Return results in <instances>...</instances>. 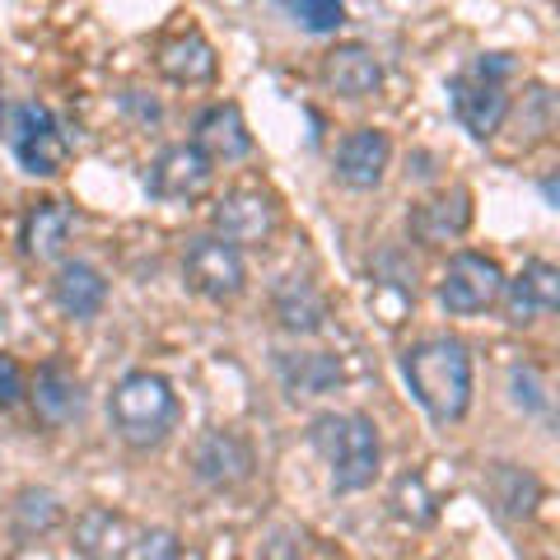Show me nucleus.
<instances>
[{
  "label": "nucleus",
  "mask_w": 560,
  "mask_h": 560,
  "mask_svg": "<svg viewBox=\"0 0 560 560\" xmlns=\"http://www.w3.org/2000/svg\"><path fill=\"white\" fill-rule=\"evenodd\" d=\"M401 378L430 420L453 425L471 407V355L458 337H425L401 350Z\"/></svg>",
  "instance_id": "f257e3e1"
},
{
  "label": "nucleus",
  "mask_w": 560,
  "mask_h": 560,
  "mask_svg": "<svg viewBox=\"0 0 560 560\" xmlns=\"http://www.w3.org/2000/svg\"><path fill=\"white\" fill-rule=\"evenodd\" d=\"M308 444L318 448V458L327 463V477H331V486H337L341 495L374 486L383 444H378V430H374L370 416H360V411H323L308 425Z\"/></svg>",
  "instance_id": "f03ea898"
},
{
  "label": "nucleus",
  "mask_w": 560,
  "mask_h": 560,
  "mask_svg": "<svg viewBox=\"0 0 560 560\" xmlns=\"http://www.w3.org/2000/svg\"><path fill=\"white\" fill-rule=\"evenodd\" d=\"M108 420L121 444L131 448H160L173 425H178V393L164 374L136 370L113 388L108 397Z\"/></svg>",
  "instance_id": "7ed1b4c3"
},
{
  "label": "nucleus",
  "mask_w": 560,
  "mask_h": 560,
  "mask_svg": "<svg viewBox=\"0 0 560 560\" xmlns=\"http://www.w3.org/2000/svg\"><path fill=\"white\" fill-rule=\"evenodd\" d=\"M510 75H514L510 51H486V57L471 61V70L448 80V108L471 140H490L504 127V117H510L504 84H510Z\"/></svg>",
  "instance_id": "20e7f679"
},
{
  "label": "nucleus",
  "mask_w": 560,
  "mask_h": 560,
  "mask_svg": "<svg viewBox=\"0 0 560 560\" xmlns=\"http://www.w3.org/2000/svg\"><path fill=\"white\" fill-rule=\"evenodd\" d=\"M10 154L33 178H57L66 168V136L61 121L43 103H14L10 108Z\"/></svg>",
  "instance_id": "39448f33"
},
{
  "label": "nucleus",
  "mask_w": 560,
  "mask_h": 560,
  "mask_svg": "<svg viewBox=\"0 0 560 560\" xmlns=\"http://www.w3.org/2000/svg\"><path fill=\"white\" fill-rule=\"evenodd\" d=\"M183 276H187V285L197 290L201 300H210V304L238 300L243 285H248V267H243V253L234 248V243L215 238V234L187 243Z\"/></svg>",
  "instance_id": "423d86ee"
},
{
  "label": "nucleus",
  "mask_w": 560,
  "mask_h": 560,
  "mask_svg": "<svg viewBox=\"0 0 560 560\" xmlns=\"http://www.w3.org/2000/svg\"><path fill=\"white\" fill-rule=\"evenodd\" d=\"M504 290V271L495 257L486 253H453L444 280H440V304L453 313V318H477L490 304L500 300Z\"/></svg>",
  "instance_id": "0eeeda50"
},
{
  "label": "nucleus",
  "mask_w": 560,
  "mask_h": 560,
  "mask_svg": "<svg viewBox=\"0 0 560 560\" xmlns=\"http://www.w3.org/2000/svg\"><path fill=\"white\" fill-rule=\"evenodd\" d=\"M191 477L206 490H234L253 477V444L238 430H206L191 444Z\"/></svg>",
  "instance_id": "6e6552de"
},
{
  "label": "nucleus",
  "mask_w": 560,
  "mask_h": 560,
  "mask_svg": "<svg viewBox=\"0 0 560 560\" xmlns=\"http://www.w3.org/2000/svg\"><path fill=\"white\" fill-rule=\"evenodd\" d=\"M276 201L267 191H253V187H238V191H224L210 210V224H215V238L234 243V248H248V243H267L276 234Z\"/></svg>",
  "instance_id": "1a4fd4ad"
},
{
  "label": "nucleus",
  "mask_w": 560,
  "mask_h": 560,
  "mask_svg": "<svg viewBox=\"0 0 560 560\" xmlns=\"http://www.w3.org/2000/svg\"><path fill=\"white\" fill-rule=\"evenodd\" d=\"M500 300H504V318L514 327H533L537 318H551L560 308V271L547 257L523 261V271L514 280H504Z\"/></svg>",
  "instance_id": "9d476101"
},
{
  "label": "nucleus",
  "mask_w": 560,
  "mask_h": 560,
  "mask_svg": "<svg viewBox=\"0 0 560 560\" xmlns=\"http://www.w3.org/2000/svg\"><path fill=\"white\" fill-rule=\"evenodd\" d=\"M331 164H337V178L355 191H374L383 178H388V164H393V140L383 136L378 127H355L341 136L337 154H331Z\"/></svg>",
  "instance_id": "9b49d317"
},
{
  "label": "nucleus",
  "mask_w": 560,
  "mask_h": 560,
  "mask_svg": "<svg viewBox=\"0 0 560 560\" xmlns=\"http://www.w3.org/2000/svg\"><path fill=\"white\" fill-rule=\"evenodd\" d=\"M206 183H210V160L197 145H168L145 173L150 197H160V201H187L197 191H206Z\"/></svg>",
  "instance_id": "f8f14e48"
},
{
  "label": "nucleus",
  "mask_w": 560,
  "mask_h": 560,
  "mask_svg": "<svg viewBox=\"0 0 560 560\" xmlns=\"http://www.w3.org/2000/svg\"><path fill=\"white\" fill-rule=\"evenodd\" d=\"M323 84L337 98H370L383 84V61L364 43H337L323 57Z\"/></svg>",
  "instance_id": "ddd939ff"
},
{
  "label": "nucleus",
  "mask_w": 560,
  "mask_h": 560,
  "mask_svg": "<svg viewBox=\"0 0 560 560\" xmlns=\"http://www.w3.org/2000/svg\"><path fill=\"white\" fill-rule=\"evenodd\" d=\"M210 164L224 160V164H234V160H248L253 154V131H248V121H243L238 113V103H210V108L197 117V140H191Z\"/></svg>",
  "instance_id": "4468645a"
},
{
  "label": "nucleus",
  "mask_w": 560,
  "mask_h": 560,
  "mask_svg": "<svg viewBox=\"0 0 560 560\" xmlns=\"http://www.w3.org/2000/svg\"><path fill=\"white\" fill-rule=\"evenodd\" d=\"M407 224H411V238L425 243V248L458 238L467 224H471V191L467 187H453V191H444V197L420 201L411 215H407Z\"/></svg>",
  "instance_id": "2eb2a0df"
},
{
  "label": "nucleus",
  "mask_w": 560,
  "mask_h": 560,
  "mask_svg": "<svg viewBox=\"0 0 560 560\" xmlns=\"http://www.w3.org/2000/svg\"><path fill=\"white\" fill-rule=\"evenodd\" d=\"M51 300H57L66 318L90 323L103 313V304H108V280H103V271L90 267V261H66L57 280H51Z\"/></svg>",
  "instance_id": "dca6fc26"
},
{
  "label": "nucleus",
  "mask_w": 560,
  "mask_h": 560,
  "mask_svg": "<svg viewBox=\"0 0 560 560\" xmlns=\"http://www.w3.org/2000/svg\"><path fill=\"white\" fill-rule=\"evenodd\" d=\"M33 411H38L43 425H70V420L80 416L84 407V388H80V378L66 370V364H43L38 378H33Z\"/></svg>",
  "instance_id": "f3484780"
},
{
  "label": "nucleus",
  "mask_w": 560,
  "mask_h": 560,
  "mask_svg": "<svg viewBox=\"0 0 560 560\" xmlns=\"http://www.w3.org/2000/svg\"><path fill=\"white\" fill-rule=\"evenodd\" d=\"M486 495L500 510V518H533L541 504V481L518 463H490L486 467Z\"/></svg>",
  "instance_id": "a211bd4d"
},
{
  "label": "nucleus",
  "mask_w": 560,
  "mask_h": 560,
  "mask_svg": "<svg viewBox=\"0 0 560 560\" xmlns=\"http://www.w3.org/2000/svg\"><path fill=\"white\" fill-rule=\"evenodd\" d=\"M131 528L113 510H84L75 518V551L84 560H127Z\"/></svg>",
  "instance_id": "6ab92c4d"
},
{
  "label": "nucleus",
  "mask_w": 560,
  "mask_h": 560,
  "mask_svg": "<svg viewBox=\"0 0 560 560\" xmlns=\"http://www.w3.org/2000/svg\"><path fill=\"white\" fill-rule=\"evenodd\" d=\"M276 318L294 337H313V331L327 327V300L318 294V285L304 276H290L285 285L276 290Z\"/></svg>",
  "instance_id": "aec40b11"
},
{
  "label": "nucleus",
  "mask_w": 560,
  "mask_h": 560,
  "mask_svg": "<svg viewBox=\"0 0 560 560\" xmlns=\"http://www.w3.org/2000/svg\"><path fill=\"white\" fill-rule=\"evenodd\" d=\"M215 47H210L197 28L191 33H178V38H168L160 47V70L173 80V84H206L215 80Z\"/></svg>",
  "instance_id": "412c9836"
},
{
  "label": "nucleus",
  "mask_w": 560,
  "mask_h": 560,
  "mask_svg": "<svg viewBox=\"0 0 560 560\" xmlns=\"http://www.w3.org/2000/svg\"><path fill=\"white\" fill-rule=\"evenodd\" d=\"M280 378L294 397H323L341 383V360L327 355V350H300V355H280L276 360Z\"/></svg>",
  "instance_id": "4be33fe9"
},
{
  "label": "nucleus",
  "mask_w": 560,
  "mask_h": 560,
  "mask_svg": "<svg viewBox=\"0 0 560 560\" xmlns=\"http://www.w3.org/2000/svg\"><path fill=\"white\" fill-rule=\"evenodd\" d=\"M70 210L61 201H38L24 215V230H20V243H24V253L28 257H38V261H51V257H61L66 248V238H70Z\"/></svg>",
  "instance_id": "5701e85b"
},
{
  "label": "nucleus",
  "mask_w": 560,
  "mask_h": 560,
  "mask_svg": "<svg viewBox=\"0 0 560 560\" xmlns=\"http://www.w3.org/2000/svg\"><path fill=\"white\" fill-rule=\"evenodd\" d=\"M61 518H66V510L47 486H24L20 500H14V537L20 541H38L47 533H57Z\"/></svg>",
  "instance_id": "b1692460"
},
{
  "label": "nucleus",
  "mask_w": 560,
  "mask_h": 560,
  "mask_svg": "<svg viewBox=\"0 0 560 560\" xmlns=\"http://www.w3.org/2000/svg\"><path fill=\"white\" fill-rule=\"evenodd\" d=\"M300 28L308 33H337L346 24V5L341 0H276Z\"/></svg>",
  "instance_id": "393cba45"
},
{
  "label": "nucleus",
  "mask_w": 560,
  "mask_h": 560,
  "mask_svg": "<svg viewBox=\"0 0 560 560\" xmlns=\"http://www.w3.org/2000/svg\"><path fill=\"white\" fill-rule=\"evenodd\" d=\"M510 397H514V407H523V411H533V416H541L547 411V383H541V374L533 370V364H523V370H514L510 374Z\"/></svg>",
  "instance_id": "a878e982"
},
{
  "label": "nucleus",
  "mask_w": 560,
  "mask_h": 560,
  "mask_svg": "<svg viewBox=\"0 0 560 560\" xmlns=\"http://www.w3.org/2000/svg\"><path fill=\"white\" fill-rule=\"evenodd\" d=\"M183 547H178V533H168V528H150V533H140L131 547H127V560H178Z\"/></svg>",
  "instance_id": "bb28decb"
},
{
  "label": "nucleus",
  "mask_w": 560,
  "mask_h": 560,
  "mask_svg": "<svg viewBox=\"0 0 560 560\" xmlns=\"http://www.w3.org/2000/svg\"><path fill=\"white\" fill-rule=\"evenodd\" d=\"M28 397V378L14 355H0V407H20Z\"/></svg>",
  "instance_id": "cd10ccee"
},
{
  "label": "nucleus",
  "mask_w": 560,
  "mask_h": 560,
  "mask_svg": "<svg viewBox=\"0 0 560 560\" xmlns=\"http://www.w3.org/2000/svg\"><path fill=\"white\" fill-rule=\"evenodd\" d=\"M121 103H127V108H136V94H127ZM140 117H145V121H160V103H140Z\"/></svg>",
  "instance_id": "c85d7f7f"
},
{
  "label": "nucleus",
  "mask_w": 560,
  "mask_h": 560,
  "mask_svg": "<svg viewBox=\"0 0 560 560\" xmlns=\"http://www.w3.org/2000/svg\"><path fill=\"white\" fill-rule=\"evenodd\" d=\"M0 117H5V98H0Z\"/></svg>",
  "instance_id": "c756f323"
}]
</instances>
